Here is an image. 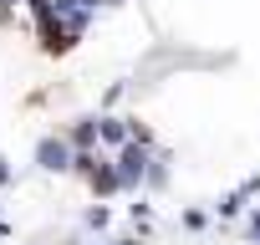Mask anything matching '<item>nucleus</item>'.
Listing matches in <instances>:
<instances>
[{"label": "nucleus", "instance_id": "nucleus-4", "mask_svg": "<svg viewBox=\"0 0 260 245\" xmlns=\"http://www.w3.org/2000/svg\"><path fill=\"white\" fill-rule=\"evenodd\" d=\"M87 179H92V189H97V194H117V189H122V184H117V169H112V164H102V159L92 164V174H87Z\"/></svg>", "mask_w": 260, "mask_h": 245}, {"label": "nucleus", "instance_id": "nucleus-1", "mask_svg": "<svg viewBox=\"0 0 260 245\" xmlns=\"http://www.w3.org/2000/svg\"><path fill=\"white\" fill-rule=\"evenodd\" d=\"M112 169H117V184H122V189H138L143 174H148V143H122Z\"/></svg>", "mask_w": 260, "mask_h": 245}, {"label": "nucleus", "instance_id": "nucleus-8", "mask_svg": "<svg viewBox=\"0 0 260 245\" xmlns=\"http://www.w3.org/2000/svg\"><path fill=\"white\" fill-rule=\"evenodd\" d=\"M77 6H87V11H92V6H112V0H77Z\"/></svg>", "mask_w": 260, "mask_h": 245}, {"label": "nucleus", "instance_id": "nucleus-5", "mask_svg": "<svg viewBox=\"0 0 260 245\" xmlns=\"http://www.w3.org/2000/svg\"><path fill=\"white\" fill-rule=\"evenodd\" d=\"M72 148H92L97 143V117H87V122H77V128H72V138H67Z\"/></svg>", "mask_w": 260, "mask_h": 245}, {"label": "nucleus", "instance_id": "nucleus-7", "mask_svg": "<svg viewBox=\"0 0 260 245\" xmlns=\"http://www.w3.org/2000/svg\"><path fill=\"white\" fill-rule=\"evenodd\" d=\"M0 184H11V164L6 159H0Z\"/></svg>", "mask_w": 260, "mask_h": 245}, {"label": "nucleus", "instance_id": "nucleus-2", "mask_svg": "<svg viewBox=\"0 0 260 245\" xmlns=\"http://www.w3.org/2000/svg\"><path fill=\"white\" fill-rule=\"evenodd\" d=\"M36 164L51 169V174H56V169H72V143H67V138H41V143H36Z\"/></svg>", "mask_w": 260, "mask_h": 245}, {"label": "nucleus", "instance_id": "nucleus-9", "mask_svg": "<svg viewBox=\"0 0 260 245\" xmlns=\"http://www.w3.org/2000/svg\"><path fill=\"white\" fill-rule=\"evenodd\" d=\"M250 230H255V240H260V215H255V220H250Z\"/></svg>", "mask_w": 260, "mask_h": 245}, {"label": "nucleus", "instance_id": "nucleus-6", "mask_svg": "<svg viewBox=\"0 0 260 245\" xmlns=\"http://www.w3.org/2000/svg\"><path fill=\"white\" fill-rule=\"evenodd\" d=\"M240 204H245V194H224V199H219V215H235Z\"/></svg>", "mask_w": 260, "mask_h": 245}, {"label": "nucleus", "instance_id": "nucleus-3", "mask_svg": "<svg viewBox=\"0 0 260 245\" xmlns=\"http://www.w3.org/2000/svg\"><path fill=\"white\" fill-rule=\"evenodd\" d=\"M97 138L112 143V148H122L127 138H133V128H127V117H97Z\"/></svg>", "mask_w": 260, "mask_h": 245}]
</instances>
